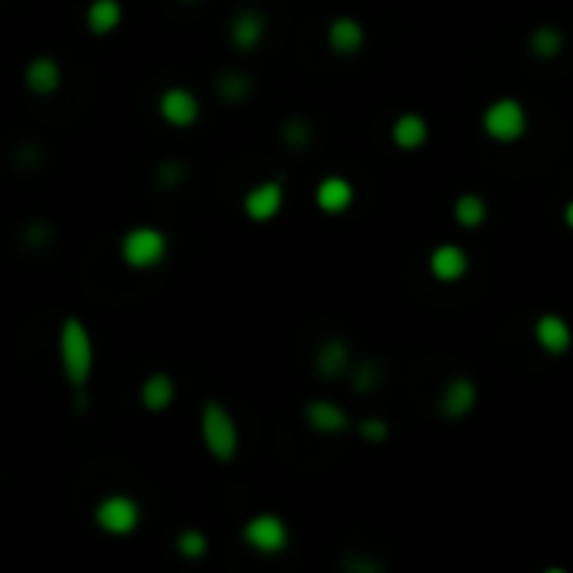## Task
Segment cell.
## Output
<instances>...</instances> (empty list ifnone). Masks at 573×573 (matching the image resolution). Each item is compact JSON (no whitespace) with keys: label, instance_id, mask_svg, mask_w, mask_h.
Masks as SVG:
<instances>
[{"label":"cell","instance_id":"cell-9","mask_svg":"<svg viewBox=\"0 0 573 573\" xmlns=\"http://www.w3.org/2000/svg\"><path fill=\"white\" fill-rule=\"evenodd\" d=\"M282 208H285V185L279 178H265L242 195V212L255 225L275 222L282 215Z\"/></svg>","mask_w":573,"mask_h":573},{"label":"cell","instance_id":"cell-2","mask_svg":"<svg viewBox=\"0 0 573 573\" xmlns=\"http://www.w3.org/2000/svg\"><path fill=\"white\" fill-rule=\"evenodd\" d=\"M198 436H202L205 453L222 466L235 463L242 453V429H238L232 409L218 399H208L198 413Z\"/></svg>","mask_w":573,"mask_h":573},{"label":"cell","instance_id":"cell-10","mask_svg":"<svg viewBox=\"0 0 573 573\" xmlns=\"http://www.w3.org/2000/svg\"><path fill=\"white\" fill-rule=\"evenodd\" d=\"M302 419L305 426L312 429V433L319 436H342L352 429V416L349 409L336 403V399H326V396H315L309 403L302 406Z\"/></svg>","mask_w":573,"mask_h":573},{"label":"cell","instance_id":"cell-22","mask_svg":"<svg viewBox=\"0 0 573 573\" xmlns=\"http://www.w3.org/2000/svg\"><path fill=\"white\" fill-rule=\"evenodd\" d=\"M527 47H530V54L537 57V61H557V57L563 54V47H567V37H563L560 27L540 24V27H533V31H530Z\"/></svg>","mask_w":573,"mask_h":573},{"label":"cell","instance_id":"cell-26","mask_svg":"<svg viewBox=\"0 0 573 573\" xmlns=\"http://www.w3.org/2000/svg\"><path fill=\"white\" fill-rule=\"evenodd\" d=\"M356 436L366 446H386L389 436H393V426H389L386 419H379V416H366V419H359V423H356Z\"/></svg>","mask_w":573,"mask_h":573},{"label":"cell","instance_id":"cell-20","mask_svg":"<svg viewBox=\"0 0 573 573\" xmlns=\"http://www.w3.org/2000/svg\"><path fill=\"white\" fill-rule=\"evenodd\" d=\"M124 21V7L121 0H91L88 11H84V27L94 37H108L121 27Z\"/></svg>","mask_w":573,"mask_h":573},{"label":"cell","instance_id":"cell-12","mask_svg":"<svg viewBox=\"0 0 573 573\" xmlns=\"http://www.w3.org/2000/svg\"><path fill=\"white\" fill-rule=\"evenodd\" d=\"M533 342H537L543 356L560 359L573 349V329L560 312H543L537 315V322H533Z\"/></svg>","mask_w":573,"mask_h":573},{"label":"cell","instance_id":"cell-4","mask_svg":"<svg viewBox=\"0 0 573 573\" xmlns=\"http://www.w3.org/2000/svg\"><path fill=\"white\" fill-rule=\"evenodd\" d=\"M168 252H171V242L158 225H135V228H128L118 242L121 262L128 265L131 272L158 269V265H165Z\"/></svg>","mask_w":573,"mask_h":573},{"label":"cell","instance_id":"cell-17","mask_svg":"<svg viewBox=\"0 0 573 573\" xmlns=\"http://www.w3.org/2000/svg\"><path fill=\"white\" fill-rule=\"evenodd\" d=\"M429 135H433V128H429L426 114H419V111L396 114L393 124H389V141H393L399 151H406V155L423 151L429 145Z\"/></svg>","mask_w":573,"mask_h":573},{"label":"cell","instance_id":"cell-5","mask_svg":"<svg viewBox=\"0 0 573 573\" xmlns=\"http://www.w3.org/2000/svg\"><path fill=\"white\" fill-rule=\"evenodd\" d=\"M242 543L259 557H282L292 547V530L279 513L262 510L242 523Z\"/></svg>","mask_w":573,"mask_h":573},{"label":"cell","instance_id":"cell-25","mask_svg":"<svg viewBox=\"0 0 573 573\" xmlns=\"http://www.w3.org/2000/svg\"><path fill=\"white\" fill-rule=\"evenodd\" d=\"M208 547H212V543H208V533L198 527H185L175 537V553L181 560H205Z\"/></svg>","mask_w":573,"mask_h":573},{"label":"cell","instance_id":"cell-19","mask_svg":"<svg viewBox=\"0 0 573 573\" xmlns=\"http://www.w3.org/2000/svg\"><path fill=\"white\" fill-rule=\"evenodd\" d=\"M138 399H141V406H145V413L158 416V413H165V409L175 406L178 386L168 372H151V376H145V382H141Z\"/></svg>","mask_w":573,"mask_h":573},{"label":"cell","instance_id":"cell-21","mask_svg":"<svg viewBox=\"0 0 573 573\" xmlns=\"http://www.w3.org/2000/svg\"><path fill=\"white\" fill-rule=\"evenodd\" d=\"M486 218H490V205H486V198L480 191H463V195H456L453 202V222L466 228V232H476V228L486 225Z\"/></svg>","mask_w":573,"mask_h":573},{"label":"cell","instance_id":"cell-13","mask_svg":"<svg viewBox=\"0 0 573 573\" xmlns=\"http://www.w3.org/2000/svg\"><path fill=\"white\" fill-rule=\"evenodd\" d=\"M24 88L31 91L34 98H54V94L64 88L61 61L51 54H34L31 61L24 64Z\"/></svg>","mask_w":573,"mask_h":573},{"label":"cell","instance_id":"cell-1","mask_svg":"<svg viewBox=\"0 0 573 573\" xmlns=\"http://www.w3.org/2000/svg\"><path fill=\"white\" fill-rule=\"evenodd\" d=\"M57 356H61V372L74 393L88 389V382L94 376V336L88 322L78 319V315H68V319L61 322V332H57Z\"/></svg>","mask_w":573,"mask_h":573},{"label":"cell","instance_id":"cell-27","mask_svg":"<svg viewBox=\"0 0 573 573\" xmlns=\"http://www.w3.org/2000/svg\"><path fill=\"white\" fill-rule=\"evenodd\" d=\"M282 141L289 148L295 151H302V148H309V141H312V128L305 124L302 118H289L282 124Z\"/></svg>","mask_w":573,"mask_h":573},{"label":"cell","instance_id":"cell-28","mask_svg":"<svg viewBox=\"0 0 573 573\" xmlns=\"http://www.w3.org/2000/svg\"><path fill=\"white\" fill-rule=\"evenodd\" d=\"M563 225H567V232H573V198L563 205Z\"/></svg>","mask_w":573,"mask_h":573},{"label":"cell","instance_id":"cell-15","mask_svg":"<svg viewBox=\"0 0 573 573\" xmlns=\"http://www.w3.org/2000/svg\"><path fill=\"white\" fill-rule=\"evenodd\" d=\"M366 24L356 21L352 14H339L332 17L326 27V47L336 57H356L362 47H366Z\"/></svg>","mask_w":573,"mask_h":573},{"label":"cell","instance_id":"cell-23","mask_svg":"<svg viewBox=\"0 0 573 573\" xmlns=\"http://www.w3.org/2000/svg\"><path fill=\"white\" fill-rule=\"evenodd\" d=\"M252 91H255V81L242 71H225L215 78V94L225 104H242L252 98Z\"/></svg>","mask_w":573,"mask_h":573},{"label":"cell","instance_id":"cell-18","mask_svg":"<svg viewBox=\"0 0 573 573\" xmlns=\"http://www.w3.org/2000/svg\"><path fill=\"white\" fill-rule=\"evenodd\" d=\"M352 362H356V356H352L346 339H326L319 349H315L312 369H315V376H322V379H342L352 372Z\"/></svg>","mask_w":573,"mask_h":573},{"label":"cell","instance_id":"cell-3","mask_svg":"<svg viewBox=\"0 0 573 573\" xmlns=\"http://www.w3.org/2000/svg\"><path fill=\"white\" fill-rule=\"evenodd\" d=\"M480 128L493 145H503V148L517 145V141L527 138V131H530V111L520 98L503 94V98H496L483 108Z\"/></svg>","mask_w":573,"mask_h":573},{"label":"cell","instance_id":"cell-11","mask_svg":"<svg viewBox=\"0 0 573 573\" xmlns=\"http://www.w3.org/2000/svg\"><path fill=\"white\" fill-rule=\"evenodd\" d=\"M470 252L456 242H439L426 259V269H429V279L439 282V285H456L470 275Z\"/></svg>","mask_w":573,"mask_h":573},{"label":"cell","instance_id":"cell-7","mask_svg":"<svg viewBox=\"0 0 573 573\" xmlns=\"http://www.w3.org/2000/svg\"><path fill=\"white\" fill-rule=\"evenodd\" d=\"M158 118L175 131H188L195 128L198 118H202V101L198 94L185 88V84H171L158 94Z\"/></svg>","mask_w":573,"mask_h":573},{"label":"cell","instance_id":"cell-16","mask_svg":"<svg viewBox=\"0 0 573 573\" xmlns=\"http://www.w3.org/2000/svg\"><path fill=\"white\" fill-rule=\"evenodd\" d=\"M265 34H269V21H265L262 11H238L232 21H228V44H232L238 54L259 51L265 44Z\"/></svg>","mask_w":573,"mask_h":573},{"label":"cell","instance_id":"cell-24","mask_svg":"<svg viewBox=\"0 0 573 573\" xmlns=\"http://www.w3.org/2000/svg\"><path fill=\"white\" fill-rule=\"evenodd\" d=\"M382 386V366L376 359H359L352 362V393L372 396Z\"/></svg>","mask_w":573,"mask_h":573},{"label":"cell","instance_id":"cell-14","mask_svg":"<svg viewBox=\"0 0 573 573\" xmlns=\"http://www.w3.org/2000/svg\"><path fill=\"white\" fill-rule=\"evenodd\" d=\"M315 208L329 218L346 215L352 205H356V185L346 175H326L315 185Z\"/></svg>","mask_w":573,"mask_h":573},{"label":"cell","instance_id":"cell-8","mask_svg":"<svg viewBox=\"0 0 573 573\" xmlns=\"http://www.w3.org/2000/svg\"><path fill=\"white\" fill-rule=\"evenodd\" d=\"M480 406V386L470 379V376H453L439 389V399H436V409L446 423H463L470 419Z\"/></svg>","mask_w":573,"mask_h":573},{"label":"cell","instance_id":"cell-6","mask_svg":"<svg viewBox=\"0 0 573 573\" xmlns=\"http://www.w3.org/2000/svg\"><path fill=\"white\" fill-rule=\"evenodd\" d=\"M91 520L104 537H114V540L131 537V533H138L141 527V503L128 493H108L94 503Z\"/></svg>","mask_w":573,"mask_h":573}]
</instances>
